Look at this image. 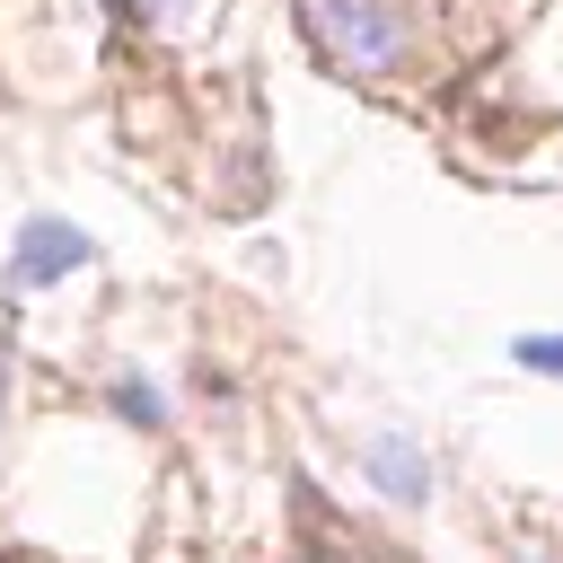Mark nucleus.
<instances>
[{
  "label": "nucleus",
  "instance_id": "f257e3e1",
  "mask_svg": "<svg viewBox=\"0 0 563 563\" xmlns=\"http://www.w3.org/2000/svg\"><path fill=\"white\" fill-rule=\"evenodd\" d=\"M299 26L352 79H396L413 62V26H405L396 0H299Z\"/></svg>",
  "mask_w": 563,
  "mask_h": 563
},
{
  "label": "nucleus",
  "instance_id": "f03ea898",
  "mask_svg": "<svg viewBox=\"0 0 563 563\" xmlns=\"http://www.w3.org/2000/svg\"><path fill=\"white\" fill-rule=\"evenodd\" d=\"M79 264H88V229L35 211V220L18 229V246H9V290H53V282H70Z\"/></svg>",
  "mask_w": 563,
  "mask_h": 563
},
{
  "label": "nucleus",
  "instance_id": "7ed1b4c3",
  "mask_svg": "<svg viewBox=\"0 0 563 563\" xmlns=\"http://www.w3.org/2000/svg\"><path fill=\"white\" fill-rule=\"evenodd\" d=\"M361 475H369V493H387L396 510H422L431 501V457H422V440H405V431H369L361 440Z\"/></svg>",
  "mask_w": 563,
  "mask_h": 563
},
{
  "label": "nucleus",
  "instance_id": "20e7f679",
  "mask_svg": "<svg viewBox=\"0 0 563 563\" xmlns=\"http://www.w3.org/2000/svg\"><path fill=\"white\" fill-rule=\"evenodd\" d=\"M106 405H114L123 422H141V431H158V422H167V387H158V378H141V369H114V378H106Z\"/></svg>",
  "mask_w": 563,
  "mask_h": 563
},
{
  "label": "nucleus",
  "instance_id": "39448f33",
  "mask_svg": "<svg viewBox=\"0 0 563 563\" xmlns=\"http://www.w3.org/2000/svg\"><path fill=\"white\" fill-rule=\"evenodd\" d=\"M510 361H519V369H537V378H563V334H519V343H510Z\"/></svg>",
  "mask_w": 563,
  "mask_h": 563
},
{
  "label": "nucleus",
  "instance_id": "423d86ee",
  "mask_svg": "<svg viewBox=\"0 0 563 563\" xmlns=\"http://www.w3.org/2000/svg\"><path fill=\"white\" fill-rule=\"evenodd\" d=\"M299 563H361V554H352V545H325V537H308V554H299Z\"/></svg>",
  "mask_w": 563,
  "mask_h": 563
},
{
  "label": "nucleus",
  "instance_id": "0eeeda50",
  "mask_svg": "<svg viewBox=\"0 0 563 563\" xmlns=\"http://www.w3.org/2000/svg\"><path fill=\"white\" fill-rule=\"evenodd\" d=\"M132 9H150V18H185L194 0H132Z\"/></svg>",
  "mask_w": 563,
  "mask_h": 563
},
{
  "label": "nucleus",
  "instance_id": "6e6552de",
  "mask_svg": "<svg viewBox=\"0 0 563 563\" xmlns=\"http://www.w3.org/2000/svg\"><path fill=\"white\" fill-rule=\"evenodd\" d=\"M0 405H9V352H0Z\"/></svg>",
  "mask_w": 563,
  "mask_h": 563
}]
</instances>
